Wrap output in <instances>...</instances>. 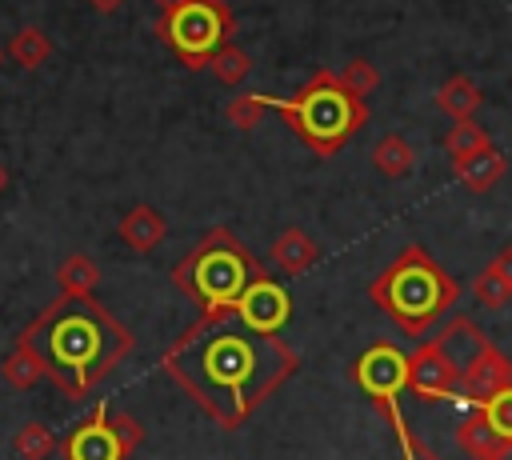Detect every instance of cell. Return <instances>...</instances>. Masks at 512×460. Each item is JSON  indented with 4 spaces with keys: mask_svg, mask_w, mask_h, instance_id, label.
Returning <instances> with one entry per match:
<instances>
[{
    "mask_svg": "<svg viewBox=\"0 0 512 460\" xmlns=\"http://www.w3.org/2000/svg\"><path fill=\"white\" fill-rule=\"evenodd\" d=\"M164 372L224 428H240L256 404L296 372V352L252 332L236 308L204 312L168 352Z\"/></svg>",
    "mask_w": 512,
    "mask_h": 460,
    "instance_id": "1",
    "label": "cell"
},
{
    "mask_svg": "<svg viewBox=\"0 0 512 460\" xmlns=\"http://www.w3.org/2000/svg\"><path fill=\"white\" fill-rule=\"evenodd\" d=\"M20 340L36 348L48 380L72 400L88 396L132 352V332L92 296H56Z\"/></svg>",
    "mask_w": 512,
    "mask_h": 460,
    "instance_id": "2",
    "label": "cell"
},
{
    "mask_svg": "<svg viewBox=\"0 0 512 460\" xmlns=\"http://www.w3.org/2000/svg\"><path fill=\"white\" fill-rule=\"evenodd\" d=\"M368 296L400 324V332L408 336H420L428 332V324L456 304L460 288L456 280L424 252V248H404L368 288Z\"/></svg>",
    "mask_w": 512,
    "mask_h": 460,
    "instance_id": "3",
    "label": "cell"
},
{
    "mask_svg": "<svg viewBox=\"0 0 512 460\" xmlns=\"http://www.w3.org/2000/svg\"><path fill=\"white\" fill-rule=\"evenodd\" d=\"M268 276L260 268V260L224 228H212L176 268H172V280L192 296L200 300L204 312H232L244 296V288L252 280Z\"/></svg>",
    "mask_w": 512,
    "mask_h": 460,
    "instance_id": "4",
    "label": "cell"
},
{
    "mask_svg": "<svg viewBox=\"0 0 512 460\" xmlns=\"http://www.w3.org/2000/svg\"><path fill=\"white\" fill-rule=\"evenodd\" d=\"M284 112V120H292L300 128V136L320 148V152H336L360 124H364V108L352 96V88H344L336 76H316L304 92H296L292 100H260Z\"/></svg>",
    "mask_w": 512,
    "mask_h": 460,
    "instance_id": "5",
    "label": "cell"
},
{
    "mask_svg": "<svg viewBox=\"0 0 512 460\" xmlns=\"http://www.w3.org/2000/svg\"><path fill=\"white\" fill-rule=\"evenodd\" d=\"M352 380L376 400L380 416L392 424V436H396L404 460H424V448L412 440V432L404 424V412H400V392L408 388V356L396 344H372L352 364Z\"/></svg>",
    "mask_w": 512,
    "mask_h": 460,
    "instance_id": "6",
    "label": "cell"
},
{
    "mask_svg": "<svg viewBox=\"0 0 512 460\" xmlns=\"http://www.w3.org/2000/svg\"><path fill=\"white\" fill-rule=\"evenodd\" d=\"M160 32H164V40L176 48L180 60L204 64L208 56H216V52L224 48L228 12H224L216 0H184L180 8L164 12Z\"/></svg>",
    "mask_w": 512,
    "mask_h": 460,
    "instance_id": "7",
    "label": "cell"
},
{
    "mask_svg": "<svg viewBox=\"0 0 512 460\" xmlns=\"http://www.w3.org/2000/svg\"><path fill=\"white\" fill-rule=\"evenodd\" d=\"M460 380V364L436 340L408 356V392H416L420 400H460Z\"/></svg>",
    "mask_w": 512,
    "mask_h": 460,
    "instance_id": "8",
    "label": "cell"
},
{
    "mask_svg": "<svg viewBox=\"0 0 512 460\" xmlns=\"http://www.w3.org/2000/svg\"><path fill=\"white\" fill-rule=\"evenodd\" d=\"M236 316H240L252 332L276 336V332L288 324V316H292V300H288V292H284L272 276H260V280H252V284L244 288V296H240V304H236Z\"/></svg>",
    "mask_w": 512,
    "mask_h": 460,
    "instance_id": "9",
    "label": "cell"
},
{
    "mask_svg": "<svg viewBox=\"0 0 512 460\" xmlns=\"http://www.w3.org/2000/svg\"><path fill=\"white\" fill-rule=\"evenodd\" d=\"M124 456H132V452L116 436L112 412L104 404H96V412L84 424H76L64 440V460H124Z\"/></svg>",
    "mask_w": 512,
    "mask_h": 460,
    "instance_id": "10",
    "label": "cell"
},
{
    "mask_svg": "<svg viewBox=\"0 0 512 460\" xmlns=\"http://www.w3.org/2000/svg\"><path fill=\"white\" fill-rule=\"evenodd\" d=\"M456 444L468 452V460H504L508 456V444H500L492 436V428L484 424L480 408H472L460 424H456Z\"/></svg>",
    "mask_w": 512,
    "mask_h": 460,
    "instance_id": "11",
    "label": "cell"
},
{
    "mask_svg": "<svg viewBox=\"0 0 512 460\" xmlns=\"http://www.w3.org/2000/svg\"><path fill=\"white\" fill-rule=\"evenodd\" d=\"M316 256H320V248H316V244H312V236H304L300 228H288V232L276 240V248H272L276 268H280V272H288V276L308 272V268L316 264Z\"/></svg>",
    "mask_w": 512,
    "mask_h": 460,
    "instance_id": "12",
    "label": "cell"
},
{
    "mask_svg": "<svg viewBox=\"0 0 512 460\" xmlns=\"http://www.w3.org/2000/svg\"><path fill=\"white\" fill-rule=\"evenodd\" d=\"M160 236H164V220H160V212H152L148 204L132 208V212L120 220V240H124L128 248H136V252L156 248Z\"/></svg>",
    "mask_w": 512,
    "mask_h": 460,
    "instance_id": "13",
    "label": "cell"
},
{
    "mask_svg": "<svg viewBox=\"0 0 512 460\" xmlns=\"http://www.w3.org/2000/svg\"><path fill=\"white\" fill-rule=\"evenodd\" d=\"M4 380L12 384V388H32V384H40L44 376H48V368H44V360L36 356V348L32 344H24V340H16V348L4 356Z\"/></svg>",
    "mask_w": 512,
    "mask_h": 460,
    "instance_id": "14",
    "label": "cell"
},
{
    "mask_svg": "<svg viewBox=\"0 0 512 460\" xmlns=\"http://www.w3.org/2000/svg\"><path fill=\"white\" fill-rule=\"evenodd\" d=\"M56 280H60V296H92L96 280H100V268L88 260V256H68L60 268H56Z\"/></svg>",
    "mask_w": 512,
    "mask_h": 460,
    "instance_id": "15",
    "label": "cell"
},
{
    "mask_svg": "<svg viewBox=\"0 0 512 460\" xmlns=\"http://www.w3.org/2000/svg\"><path fill=\"white\" fill-rule=\"evenodd\" d=\"M48 52H52V40H48L40 28H20V32L8 40V56H12L20 68H36V64H44Z\"/></svg>",
    "mask_w": 512,
    "mask_h": 460,
    "instance_id": "16",
    "label": "cell"
},
{
    "mask_svg": "<svg viewBox=\"0 0 512 460\" xmlns=\"http://www.w3.org/2000/svg\"><path fill=\"white\" fill-rule=\"evenodd\" d=\"M12 448H16V456H20V460H48V456H52V448H56V440H52L48 424L28 420V424H20V432L12 436Z\"/></svg>",
    "mask_w": 512,
    "mask_h": 460,
    "instance_id": "17",
    "label": "cell"
},
{
    "mask_svg": "<svg viewBox=\"0 0 512 460\" xmlns=\"http://www.w3.org/2000/svg\"><path fill=\"white\" fill-rule=\"evenodd\" d=\"M480 416H484V424L492 428V436L512 448V384L500 388L496 396H488V400L480 404Z\"/></svg>",
    "mask_w": 512,
    "mask_h": 460,
    "instance_id": "18",
    "label": "cell"
},
{
    "mask_svg": "<svg viewBox=\"0 0 512 460\" xmlns=\"http://www.w3.org/2000/svg\"><path fill=\"white\" fill-rule=\"evenodd\" d=\"M472 292H476V300H480V304H488V308H500L504 300H512V280H508V276H504L496 264H488V268L476 276Z\"/></svg>",
    "mask_w": 512,
    "mask_h": 460,
    "instance_id": "19",
    "label": "cell"
},
{
    "mask_svg": "<svg viewBox=\"0 0 512 460\" xmlns=\"http://www.w3.org/2000/svg\"><path fill=\"white\" fill-rule=\"evenodd\" d=\"M408 148H404V140H396V136H388V140H380L376 144V164L384 168V172H404L408 168Z\"/></svg>",
    "mask_w": 512,
    "mask_h": 460,
    "instance_id": "20",
    "label": "cell"
},
{
    "mask_svg": "<svg viewBox=\"0 0 512 460\" xmlns=\"http://www.w3.org/2000/svg\"><path fill=\"white\" fill-rule=\"evenodd\" d=\"M440 104H444V108H452L456 116H468V112H472V104H476V92L468 88V80H452V84L440 92Z\"/></svg>",
    "mask_w": 512,
    "mask_h": 460,
    "instance_id": "21",
    "label": "cell"
},
{
    "mask_svg": "<svg viewBox=\"0 0 512 460\" xmlns=\"http://www.w3.org/2000/svg\"><path fill=\"white\" fill-rule=\"evenodd\" d=\"M112 428H116V436L124 440V448H128V452H136V448H140L144 428H140V424H136L128 412H112Z\"/></svg>",
    "mask_w": 512,
    "mask_h": 460,
    "instance_id": "22",
    "label": "cell"
},
{
    "mask_svg": "<svg viewBox=\"0 0 512 460\" xmlns=\"http://www.w3.org/2000/svg\"><path fill=\"white\" fill-rule=\"evenodd\" d=\"M212 68H216V76L236 80V76H240V56H236V48H220V52L212 56Z\"/></svg>",
    "mask_w": 512,
    "mask_h": 460,
    "instance_id": "23",
    "label": "cell"
},
{
    "mask_svg": "<svg viewBox=\"0 0 512 460\" xmlns=\"http://www.w3.org/2000/svg\"><path fill=\"white\" fill-rule=\"evenodd\" d=\"M92 4H96V8H104V12H108V8H116V4H120V0H92Z\"/></svg>",
    "mask_w": 512,
    "mask_h": 460,
    "instance_id": "24",
    "label": "cell"
},
{
    "mask_svg": "<svg viewBox=\"0 0 512 460\" xmlns=\"http://www.w3.org/2000/svg\"><path fill=\"white\" fill-rule=\"evenodd\" d=\"M160 4H164V12H172V8H180L184 0H160Z\"/></svg>",
    "mask_w": 512,
    "mask_h": 460,
    "instance_id": "25",
    "label": "cell"
},
{
    "mask_svg": "<svg viewBox=\"0 0 512 460\" xmlns=\"http://www.w3.org/2000/svg\"><path fill=\"white\" fill-rule=\"evenodd\" d=\"M4 188H8V168L0 164V192H4Z\"/></svg>",
    "mask_w": 512,
    "mask_h": 460,
    "instance_id": "26",
    "label": "cell"
},
{
    "mask_svg": "<svg viewBox=\"0 0 512 460\" xmlns=\"http://www.w3.org/2000/svg\"><path fill=\"white\" fill-rule=\"evenodd\" d=\"M4 56H8V48H0V64H4Z\"/></svg>",
    "mask_w": 512,
    "mask_h": 460,
    "instance_id": "27",
    "label": "cell"
}]
</instances>
